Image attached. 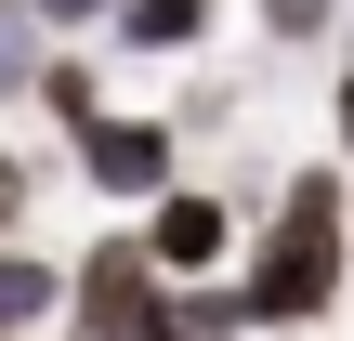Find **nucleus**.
<instances>
[{
  "instance_id": "f8f14e48",
  "label": "nucleus",
  "mask_w": 354,
  "mask_h": 341,
  "mask_svg": "<svg viewBox=\"0 0 354 341\" xmlns=\"http://www.w3.org/2000/svg\"><path fill=\"white\" fill-rule=\"evenodd\" d=\"M158 341H171V329H158Z\"/></svg>"
},
{
  "instance_id": "20e7f679",
  "label": "nucleus",
  "mask_w": 354,
  "mask_h": 341,
  "mask_svg": "<svg viewBox=\"0 0 354 341\" xmlns=\"http://www.w3.org/2000/svg\"><path fill=\"white\" fill-rule=\"evenodd\" d=\"M145 250H158L171 276H197V263H223V250H236V223H223V197H158Z\"/></svg>"
},
{
  "instance_id": "1a4fd4ad",
  "label": "nucleus",
  "mask_w": 354,
  "mask_h": 341,
  "mask_svg": "<svg viewBox=\"0 0 354 341\" xmlns=\"http://www.w3.org/2000/svg\"><path fill=\"white\" fill-rule=\"evenodd\" d=\"M26 13H53V26H79V13H118V0H26Z\"/></svg>"
},
{
  "instance_id": "f03ea898",
  "label": "nucleus",
  "mask_w": 354,
  "mask_h": 341,
  "mask_svg": "<svg viewBox=\"0 0 354 341\" xmlns=\"http://www.w3.org/2000/svg\"><path fill=\"white\" fill-rule=\"evenodd\" d=\"M158 276H171V263H158L145 237H105V250L79 263V289H66V302H79V329H92V341H158V329H171Z\"/></svg>"
},
{
  "instance_id": "6e6552de",
  "label": "nucleus",
  "mask_w": 354,
  "mask_h": 341,
  "mask_svg": "<svg viewBox=\"0 0 354 341\" xmlns=\"http://www.w3.org/2000/svg\"><path fill=\"white\" fill-rule=\"evenodd\" d=\"M263 26H289V39H315V26H328V0H263Z\"/></svg>"
},
{
  "instance_id": "9b49d317",
  "label": "nucleus",
  "mask_w": 354,
  "mask_h": 341,
  "mask_svg": "<svg viewBox=\"0 0 354 341\" xmlns=\"http://www.w3.org/2000/svg\"><path fill=\"white\" fill-rule=\"evenodd\" d=\"M342 131H354V66H342Z\"/></svg>"
},
{
  "instance_id": "7ed1b4c3",
  "label": "nucleus",
  "mask_w": 354,
  "mask_h": 341,
  "mask_svg": "<svg viewBox=\"0 0 354 341\" xmlns=\"http://www.w3.org/2000/svg\"><path fill=\"white\" fill-rule=\"evenodd\" d=\"M79 171H92L105 197H158V184H171V131H158V118H79Z\"/></svg>"
},
{
  "instance_id": "f257e3e1",
  "label": "nucleus",
  "mask_w": 354,
  "mask_h": 341,
  "mask_svg": "<svg viewBox=\"0 0 354 341\" xmlns=\"http://www.w3.org/2000/svg\"><path fill=\"white\" fill-rule=\"evenodd\" d=\"M328 289H342V171H302L236 302H250V329H315V315H328Z\"/></svg>"
},
{
  "instance_id": "39448f33",
  "label": "nucleus",
  "mask_w": 354,
  "mask_h": 341,
  "mask_svg": "<svg viewBox=\"0 0 354 341\" xmlns=\"http://www.w3.org/2000/svg\"><path fill=\"white\" fill-rule=\"evenodd\" d=\"M197 26H210V0H118V39L131 53H184Z\"/></svg>"
},
{
  "instance_id": "423d86ee",
  "label": "nucleus",
  "mask_w": 354,
  "mask_h": 341,
  "mask_svg": "<svg viewBox=\"0 0 354 341\" xmlns=\"http://www.w3.org/2000/svg\"><path fill=\"white\" fill-rule=\"evenodd\" d=\"M26 315H53V276L39 263H0V329H26Z\"/></svg>"
},
{
  "instance_id": "0eeeda50",
  "label": "nucleus",
  "mask_w": 354,
  "mask_h": 341,
  "mask_svg": "<svg viewBox=\"0 0 354 341\" xmlns=\"http://www.w3.org/2000/svg\"><path fill=\"white\" fill-rule=\"evenodd\" d=\"M39 92H53V118H105L92 105V66H39Z\"/></svg>"
},
{
  "instance_id": "9d476101",
  "label": "nucleus",
  "mask_w": 354,
  "mask_h": 341,
  "mask_svg": "<svg viewBox=\"0 0 354 341\" xmlns=\"http://www.w3.org/2000/svg\"><path fill=\"white\" fill-rule=\"evenodd\" d=\"M13 210H26V171H13V158H0V223H13Z\"/></svg>"
}]
</instances>
